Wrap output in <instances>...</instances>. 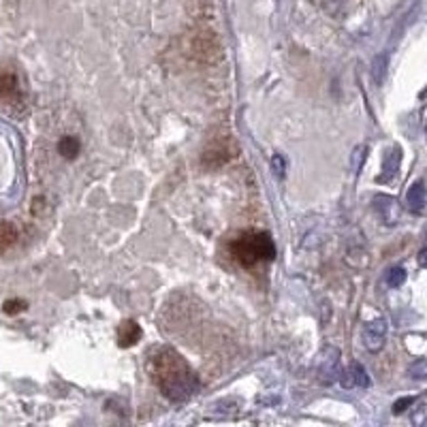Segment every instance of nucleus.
<instances>
[{
  "label": "nucleus",
  "mask_w": 427,
  "mask_h": 427,
  "mask_svg": "<svg viewBox=\"0 0 427 427\" xmlns=\"http://www.w3.org/2000/svg\"><path fill=\"white\" fill-rule=\"evenodd\" d=\"M148 369L154 385L171 402H186L199 391V378L192 367L171 349H156L150 355Z\"/></svg>",
  "instance_id": "1"
},
{
  "label": "nucleus",
  "mask_w": 427,
  "mask_h": 427,
  "mask_svg": "<svg viewBox=\"0 0 427 427\" xmlns=\"http://www.w3.org/2000/svg\"><path fill=\"white\" fill-rule=\"evenodd\" d=\"M231 256L242 267H254L261 261H271L276 256V246L269 233L248 231L231 242Z\"/></svg>",
  "instance_id": "2"
},
{
  "label": "nucleus",
  "mask_w": 427,
  "mask_h": 427,
  "mask_svg": "<svg viewBox=\"0 0 427 427\" xmlns=\"http://www.w3.org/2000/svg\"><path fill=\"white\" fill-rule=\"evenodd\" d=\"M237 156V144L233 137H218L203 150L201 154V165L208 169H220L226 162H231Z\"/></svg>",
  "instance_id": "3"
},
{
  "label": "nucleus",
  "mask_w": 427,
  "mask_h": 427,
  "mask_svg": "<svg viewBox=\"0 0 427 427\" xmlns=\"http://www.w3.org/2000/svg\"><path fill=\"white\" fill-rule=\"evenodd\" d=\"M387 333H389V323L387 319H374L363 325V331H361V340H363V346L369 351V353H378L385 342H387Z\"/></svg>",
  "instance_id": "4"
},
{
  "label": "nucleus",
  "mask_w": 427,
  "mask_h": 427,
  "mask_svg": "<svg viewBox=\"0 0 427 427\" xmlns=\"http://www.w3.org/2000/svg\"><path fill=\"white\" fill-rule=\"evenodd\" d=\"M406 206L415 214H425L427 212V188L423 182H415L408 192H406Z\"/></svg>",
  "instance_id": "5"
},
{
  "label": "nucleus",
  "mask_w": 427,
  "mask_h": 427,
  "mask_svg": "<svg viewBox=\"0 0 427 427\" xmlns=\"http://www.w3.org/2000/svg\"><path fill=\"white\" fill-rule=\"evenodd\" d=\"M400 162H402V150L397 148V146H393L387 154H385V158H383V174L376 178L380 184H387V182H391L393 178H395V174H397V169H400Z\"/></svg>",
  "instance_id": "6"
},
{
  "label": "nucleus",
  "mask_w": 427,
  "mask_h": 427,
  "mask_svg": "<svg viewBox=\"0 0 427 427\" xmlns=\"http://www.w3.org/2000/svg\"><path fill=\"white\" fill-rule=\"evenodd\" d=\"M374 208L380 214L385 224H395L397 220H400V206H397L393 196H376Z\"/></svg>",
  "instance_id": "7"
},
{
  "label": "nucleus",
  "mask_w": 427,
  "mask_h": 427,
  "mask_svg": "<svg viewBox=\"0 0 427 427\" xmlns=\"http://www.w3.org/2000/svg\"><path fill=\"white\" fill-rule=\"evenodd\" d=\"M141 337V327L135 323V321H124L118 329V344L122 349H128V346H135Z\"/></svg>",
  "instance_id": "8"
},
{
  "label": "nucleus",
  "mask_w": 427,
  "mask_h": 427,
  "mask_svg": "<svg viewBox=\"0 0 427 427\" xmlns=\"http://www.w3.org/2000/svg\"><path fill=\"white\" fill-rule=\"evenodd\" d=\"M344 378H342V385L344 387H369V376L365 372V367L361 363H353L349 372L342 374Z\"/></svg>",
  "instance_id": "9"
},
{
  "label": "nucleus",
  "mask_w": 427,
  "mask_h": 427,
  "mask_svg": "<svg viewBox=\"0 0 427 427\" xmlns=\"http://www.w3.org/2000/svg\"><path fill=\"white\" fill-rule=\"evenodd\" d=\"M337 351H333V357H323L321 359V365H319V376L323 383H331L335 376H337Z\"/></svg>",
  "instance_id": "10"
},
{
  "label": "nucleus",
  "mask_w": 427,
  "mask_h": 427,
  "mask_svg": "<svg viewBox=\"0 0 427 427\" xmlns=\"http://www.w3.org/2000/svg\"><path fill=\"white\" fill-rule=\"evenodd\" d=\"M79 148H81L79 139H77V137H71V135L62 137L60 144H58V152H60L65 158H75V156L79 154Z\"/></svg>",
  "instance_id": "11"
},
{
  "label": "nucleus",
  "mask_w": 427,
  "mask_h": 427,
  "mask_svg": "<svg viewBox=\"0 0 427 427\" xmlns=\"http://www.w3.org/2000/svg\"><path fill=\"white\" fill-rule=\"evenodd\" d=\"M17 240V231L11 222H0V250L13 246Z\"/></svg>",
  "instance_id": "12"
},
{
  "label": "nucleus",
  "mask_w": 427,
  "mask_h": 427,
  "mask_svg": "<svg viewBox=\"0 0 427 427\" xmlns=\"http://www.w3.org/2000/svg\"><path fill=\"white\" fill-rule=\"evenodd\" d=\"M385 282L389 284L391 289L402 287V284L406 282V269L404 267H391L385 276Z\"/></svg>",
  "instance_id": "13"
},
{
  "label": "nucleus",
  "mask_w": 427,
  "mask_h": 427,
  "mask_svg": "<svg viewBox=\"0 0 427 427\" xmlns=\"http://www.w3.org/2000/svg\"><path fill=\"white\" fill-rule=\"evenodd\" d=\"M17 88V79L13 75H0V101L11 97Z\"/></svg>",
  "instance_id": "14"
},
{
  "label": "nucleus",
  "mask_w": 427,
  "mask_h": 427,
  "mask_svg": "<svg viewBox=\"0 0 427 427\" xmlns=\"http://www.w3.org/2000/svg\"><path fill=\"white\" fill-rule=\"evenodd\" d=\"M346 5H349V0H323V7L331 17H340L344 13Z\"/></svg>",
  "instance_id": "15"
},
{
  "label": "nucleus",
  "mask_w": 427,
  "mask_h": 427,
  "mask_svg": "<svg viewBox=\"0 0 427 427\" xmlns=\"http://www.w3.org/2000/svg\"><path fill=\"white\" fill-rule=\"evenodd\" d=\"M271 171L278 176V178H284V174H287V160H284L282 154H276L271 158Z\"/></svg>",
  "instance_id": "16"
},
{
  "label": "nucleus",
  "mask_w": 427,
  "mask_h": 427,
  "mask_svg": "<svg viewBox=\"0 0 427 427\" xmlns=\"http://www.w3.org/2000/svg\"><path fill=\"white\" fill-rule=\"evenodd\" d=\"M26 308V301H19V299H11V301H7L5 303V312H7V315H17V312H22Z\"/></svg>",
  "instance_id": "17"
},
{
  "label": "nucleus",
  "mask_w": 427,
  "mask_h": 427,
  "mask_svg": "<svg viewBox=\"0 0 427 427\" xmlns=\"http://www.w3.org/2000/svg\"><path fill=\"white\" fill-rule=\"evenodd\" d=\"M415 404V397H402V400L400 402H395L393 404V412L395 415H402L408 406H412Z\"/></svg>",
  "instance_id": "18"
},
{
  "label": "nucleus",
  "mask_w": 427,
  "mask_h": 427,
  "mask_svg": "<svg viewBox=\"0 0 427 427\" xmlns=\"http://www.w3.org/2000/svg\"><path fill=\"white\" fill-rule=\"evenodd\" d=\"M385 65H387V56H383V58H376V81H383V77H385Z\"/></svg>",
  "instance_id": "19"
}]
</instances>
